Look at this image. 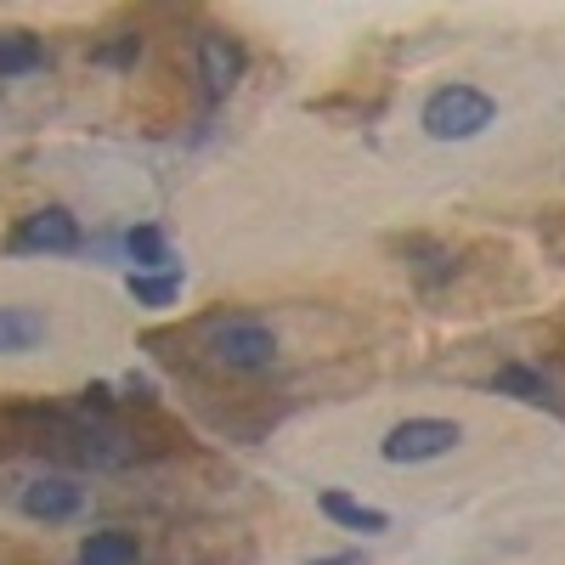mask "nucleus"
Listing matches in <instances>:
<instances>
[{
	"label": "nucleus",
	"instance_id": "1",
	"mask_svg": "<svg viewBox=\"0 0 565 565\" xmlns=\"http://www.w3.org/2000/svg\"><path fill=\"white\" fill-rule=\"evenodd\" d=\"M186 345L193 356L215 373H232V380H255V373L277 367V328L255 311H204L193 328H186Z\"/></svg>",
	"mask_w": 565,
	"mask_h": 565
},
{
	"label": "nucleus",
	"instance_id": "2",
	"mask_svg": "<svg viewBox=\"0 0 565 565\" xmlns=\"http://www.w3.org/2000/svg\"><path fill=\"white\" fill-rule=\"evenodd\" d=\"M418 125H424V136H430V141H469V136H481V130L498 125V103L487 97L481 85L447 79V85H436L430 97H424Z\"/></svg>",
	"mask_w": 565,
	"mask_h": 565
},
{
	"label": "nucleus",
	"instance_id": "3",
	"mask_svg": "<svg viewBox=\"0 0 565 565\" xmlns=\"http://www.w3.org/2000/svg\"><path fill=\"white\" fill-rule=\"evenodd\" d=\"M458 441H463L458 418H402V424H391L380 452H385V463H436V458L458 452Z\"/></svg>",
	"mask_w": 565,
	"mask_h": 565
},
{
	"label": "nucleus",
	"instance_id": "4",
	"mask_svg": "<svg viewBox=\"0 0 565 565\" xmlns=\"http://www.w3.org/2000/svg\"><path fill=\"white\" fill-rule=\"evenodd\" d=\"M79 244H85V232H79L74 210H63V204L29 210L7 238L12 255H79Z\"/></svg>",
	"mask_w": 565,
	"mask_h": 565
},
{
	"label": "nucleus",
	"instance_id": "5",
	"mask_svg": "<svg viewBox=\"0 0 565 565\" xmlns=\"http://www.w3.org/2000/svg\"><path fill=\"white\" fill-rule=\"evenodd\" d=\"M193 57H199L204 97H210V103L232 97V85L244 79V45H238V34H226V29H199V34H193Z\"/></svg>",
	"mask_w": 565,
	"mask_h": 565
},
{
	"label": "nucleus",
	"instance_id": "6",
	"mask_svg": "<svg viewBox=\"0 0 565 565\" xmlns=\"http://www.w3.org/2000/svg\"><path fill=\"white\" fill-rule=\"evenodd\" d=\"M18 509L40 526H63V521H79L85 509V487L74 476H34L23 492H18Z\"/></svg>",
	"mask_w": 565,
	"mask_h": 565
},
{
	"label": "nucleus",
	"instance_id": "7",
	"mask_svg": "<svg viewBox=\"0 0 565 565\" xmlns=\"http://www.w3.org/2000/svg\"><path fill=\"white\" fill-rule=\"evenodd\" d=\"M52 340V317L40 306H0V356H29Z\"/></svg>",
	"mask_w": 565,
	"mask_h": 565
},
{
	"label": "nucleus",
	"instance_id": "8",
	"mask_svg": "<svg viewBox=\"0 0 565 565\" xmlns=\"http://www.w3.org/2000/svg\"><path fill=\"white\" fill-rule=\"evenodd\" d=\"M492 391H498V396H514V402H526V407H543V413H559V418H565V402L554 396V385L543 380L537 367H526V362H503V367L492 373Z\"/></svg>",
	"mask_w": 565,
	"mask_h": 565
},
{
	"label": "nucleus",
	"instance_id": "9",
	"mask_svg": "<svg viewBox=\"0 0 565 565\" xmlns=\"http://www.w3.org/2000/svg\"><path fill=\"white\" fill-rule=\"evenodd\" d=\"M322 514H328V521H334V526H345V532H391V514L385 509H373V503H356L351 492H340V487H328L322 498Z\"/></svg>",
	"mask_w": 565,
	"mask_h": 565
},
{
	"label": "nucleus",
	"instance_id": "10",
	"mask_svg": "<svg viewBox=\"0 0 565 565\" xmlns=\"http://www.w3.org/2000/svg\"><path fill=\"white\" fill-rule=\"evenodd\" d=\"M141 559V537L125 526H103L79 537V565H136Z\"/></svg>",
	"mask_w": 565,
	"mask_h": 565
},
{
	"label": "nucleus",
	"instance_id": "11",
	"mask_svg": "<svg viewBox=\"0 0 565 565\" xmlns=\"http://www.w3.org/2000/svg\"><path fill=\"white\" fill-rule=\"evenodd\" d=\"M402 255H407V271L424 282V289H441L447 277H458V255H452L447 244H430V238H407V244H402Z\"/></svg>",
	"mask_w": 565,
	"mask_h": 565
},
{
	"label": "nucleus",
	"instance_id": "12",
	"mask_svg": "<svg viewBox=\"0 0 565 565\" xmlns=\"http://www.w3.org/2000/svg\"><path fill=\"white\" fill-rule=\"evenodd\" d=\"M45 68V40L34 29H0V79Z\"/></svg>",
	"mask_w": 565,
	"mask_h": 565
},
{
	"label": "nucleus",
	"instance_id": "13",
	"mask_svg": "<svg viewBox=\"0 0 565 565\" xmlns=\"http://www.w3.org/2000/svg\"><path fill=\"white\" fill-rule=\"evenodd\" d=\"M125 260H130V271H175L170 260V244H164V232L159 226H130L125 232Z\"/></svg>",
	"mask_w": 565,
	"mask_h": 565
},
{
	"label": "nucleus",
	"instance_id": "14",
	"mask_svg": "<svg viewBox=\"0 0 565 565\" xmlns=\"http://www.w3.org/2000/svg\"><path fill=\"white\" fill-rule=\"evenodd\" d=\"M125 289L136 306H148V311H170L181 300V271H130L125 277Z\"/></svg>",
	"mask_w": 565,
	"mask_h": 565
},
{
	"label": "nucleus",
	"instance_id": "15",
	"mask_svg": "<svg viewBox=\"0 0 565 565\" xmlns=\"http://www.w3.org/2000/svg\"><path fill=\"white\" fill-rule=\"evenodd\" d=\"M141 57V34H125L119 45H103V52H97V63H114V68H130Z\"/></svg>",
	"mask_w": 565,
	"mask_h": 565
},
{
	"label": "nucleus",
	"instance_id": "16",
	"mask_svg": "<svg viewBox=\"0 0 565 565\" xmlns=\"http://www.w3.org/2000/svg\"><path fill=\"white\" fill-rule=\"evenodd\" d=\"M311 565H362L356 554H322V559H311Z\"/></svg>",
	"mask_w": 565,
	"mask_h": 565
}]
</instances>
